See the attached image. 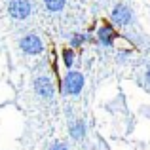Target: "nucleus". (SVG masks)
I'll return each mask as SVG.
<instances>
[{
  "label": "nucleus",
  "mask_w": 150,
  "mask_h": 150,
  "mask_svg": "<svg viewBox=\"0 0 150 150\" xmlns=\"http://www.w3.org/2000/svg\"><path fill=\"white\" fill-rule=\"evenodd\" d=\"M84 84H86L84 74H82L80 70L69 69L67 74L63 76V80H61V91L65 93V95H70V97L80 95L82 89H84Z\"/></svg>",
  "instance_id": "f257e3e1"
},
{
  "label": "nucleus",
  "mask_w": 150,
  "mask_h": 150,
  "mask_svg": "<svg viewBox=\"0 0 150 150\" xmlns=\"http://www.w3.org/2000/svg\"><path fill=\"white\" fill-rule=\"evenodd\" d=\"M33 13L30 0H10L8 2V15L15 21H25Z\"/></svg>",
  "instance_id": "f03ea898"
},
{
  "label": "nucleus",
  "mask_w": 150,
  "mask_h": 150,
  "mask_svg": "<svg viewBox=\"0 0 150 150\" xmlns=\"http://www.w3.org/2000/svg\"><path fill=\"white\" fill-rule=\"evenodd\" d=\"M33 89L40 99H46V101L53 99V95H55V84H53V80H51L48 74H42V76L34 78Z\"/></svg>",
  "instance_id": "7ed1b4c3"
},
{
  "label": "nucleus",
  "mask_w": 150,
  "mask_h": 150,
  "mask_svg": "<svg viewBox=\"0 0 150 150\" xmlns=\"http://www.w3.org/2000/svg\"><path fill=\"white\" fill-rule=\"evenodd\" d=\"M110 23L114 27H129L133 23V11L127 4H116L110 11Z\"/></svg>",
  "instance_id": "20e7f679"
},
{
  "label": "nucleus",
  "mask_w": 150,
  "mask_h": 150,
  "mask_svg": "<svg viewBox=\"0 0 150 150\" xmlns=\"http://www.w3.org/2000/svg\"><path fill=\"white\" fill-rule=\"evenodd\" d=\"M95 38H97V44L103 46V48H112L114 42H116V38H118L116 27H114L110 21L101 23L99 29H97V33H95Z\"/></svg>",
  "instance_id": "39448f33"
},
{
  "label": "nucleus",
  "mask_w": 150,
  "mask_h": 150,
  "mask_svg": "<svg viewBox=\"0 0 150 150\" xmlns=\"http://www.w3.org/2000/svg\"><path fill=\"white\" fill-rule=\"evenodd\" d=\"M19 50L25 55H40L44 51V40L38 34H25L19 40Z\"/></svg>",
  "instance_id": "423d86ee"
},
{
  "label": "nucleus",
  "mask_w": 150,
  "mask_h": 150,
  "mask_svg": "<svg viewBox=\"0 0 150 150\" xmlns=\"http://www.w3.org/2000/svg\"><path fill=\"white\" fill-rule=\"evenodd\" d=\"M86 133H88V125H86V122L84 120H74L72 124H70V127H69V135H70V139H74V141H82L86 137Z\"/></svg>",
  "instance_id": "0eeeda50"
},
{
  "label": "nucleus",
  "mask_w": 150,
  "mask_h": 150,
  "mask_svg": "<svg viewBox=\"0 0 150 150\" xmlns=\"http://www.w3.org/2000/svg\"><path fill=\"white\" fill-rule=\"evenodd\" d=\"M91 40L93 38H91L89 33H74L72 36H70V40H69V48L78 50V48H82L86 42H91Z\"/></svg>",
  "instance_id": "6e6552de"
},
{
  "label": "nucleus",
  "mask_w": 150,
  "mask_h": 150,
  "mask_svg": "<svg viewBox=\"0 0 150 150\" xmlns=\"http://www.w3.org/2000/svg\"><path fill=\"white\" fill-rule=\"evenodd\" d=\"M42 2H44V8L51 13H59L67 6V0H42Z\"/></svg>",
  "instance_id": "1a4fd4ad"
},
{
  "label": "nucleus",
  "mask_w": 150,
  "mask_h": 150,
  "mask_svg": "<svg viewBox=\"0 0 150 150\" xmlns=\"http://www.w3.org/2000/svg\"><path fill=\"white\" fill-rule=\"evenodd\" d=\"M76 50L72 48H65L61 51V57H63V65L67 67V69H72L74 67V61H76V53H74Z\"/></svg>",
  "instance_id": "9d476101"
},
{
  "label": "nucleus",
  "mask_w": 150,
  "mask_h": 150,
  "mask_svg": "<svg viewBox=\"0 0 150 150\" xmlns=\"http://www.w3.org/2000/svg\"><path fill=\"white\" fill-rule=\"evenodd\" d=\"M48 150H69V146H67L65 143H61V141H55V143L51 144Z\"/></svg>",
  "instance_id": "9b49d317"
},
{
  "label": "nucleus",
  "mask_w": 150,
  "mask_h": 150,
  "mask_svg": "<svg viewBox=\"0 0 150 150\" xmlns=\"http://www.w3.org/2000/svg\"><path fill=\"white\" fill-rule=\"evenodd\" d=\"M127 55H129L127 51H118V57L116 59H118V61H125V59H127Z\"/></svg>",
  "instance_id": "f8f14e48"
},
{
  "label": "nucleus",
  "mask_w": 150,
  "mask_h": 150,
  "mask_svg": "<svg viewBox=\"0 0 150 150\" xmlns=\"http://www.w3.org/2000/svg\"><path fill=\"white\" fill-rule=\"evenodd\" d=\"M144 82H146V84L150 86V67L146 69V72H144Z\"/></svg>",
  "instance_id": "ddd939ff"
}]
</instances>
